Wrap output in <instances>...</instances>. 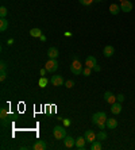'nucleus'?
<instances>
[{
  "instance_id": "4be33fe9",
  "label": "nucleus",
  "mask_w": 135,
  "mask_h": 150,
  "mask_svg": "<svg viewBox=\"0 0 135 150\" xmlns=\"http://www.w3.org/2000/svg\"><path fill=\"white\" fill-rule=\"evenodd\" d=\"M96 138L99 141H104V139H107V133H104L103 130H101L100 133H97L96 134Z\"/></svg>"
},
{
  "instance_id": "423d86ee",
  "label": "nucleus",
  "mask_w": 135,
  "mask_h": 150,
  "mask_svg": "<svg viewBox=\"0 0 135 150\" xmlns=\"http://www.w3.org/2000/svg\"><path fill=\"white\" fill-rule=\"evenodd\" d=\"M104 100H105V103H108V104H114V103H116V96H115L112 92L107 91L104 93Z\"/></svg>"
},
{
  "instance_id": "f257e3e1",
  "label": "nucleus",
  "mask_w": 135,
  "mask_h": 150,
  "mask_svg": "<svg viewBox=\"0 0 135 150\" xmlns=\"http://www.w3.org/2000/svg\"><path fill=\"white\" fill-rule=\"evenodd\" d=\"M107 119L108 118H107V115H105V112H96V114L92 116V122H93L100 130H104L107 127V126H105Z\"/></svg>"
},
{
  "instance_id": "0eeeda50",
  "label": "nucleus",
  "mask_w": 135,
  "mask_h": 150,
  "mask_svg": "<svg viewBox=\"0 0 135 150\" xmlns=\"http://www.w3.org/2000/svg\"><path fill=\"white\" fill-rule=\"evenodd\" d=\"M120 10L123 11V12H131V11H132V3H131V1H128V0L122 1Z\"/></svg>"
},
{
  "instance_id": "c756f323",
  "label": "nucleus",
  "mask_w": 135,
  "mask_h": 150,
  "mask_svg": "<svg viewBox=\"0 0 135 150\" xmlns=\"http://www.w3.org/2000/svg\"><path fill=\"white\" fill-rule=\"evenodd\" d=\"M6 68H7L6 62H4V61H1V62H0V69H1V70H6Z\"/></svg>"
},
{
  "instance_id": "393cba45",
  "label": "nucleus",
  "mask_w": 135,
  "mask_h": 150,
  "mask_svg": "<svg viewBox=\"0 0 135 150\" xmlns=\"http://www.w3.org/2000/svg\"><path fill=\"white\" fill-rule=\"evenodd\" d=\"M80 4H83V6H90V4L93 3V0H78Z\"/></svg>"
},
{
  "instance_id": "39448f33",
  "label": "nucleus",
  "mask_w": 135,
  "mask_h": 150,
  "mask_svg": "<svg viewBox=\"0 0 135 150\" xmlns=\"http://www.w3.org/2000/svg\"><path fill=\"white\" fill-rule=\"evenodd\" d=\"M50 83H52L54 87H61L62 84H65V80H64L62 76L57 74V76H52V79H50Z\"/></svg>"
},
{
  "instance_id": "ddd939ff",
  "label": "nucleus",
  "mask_w": 135,
  "mask_h": 150,
  "mask_svg": "<svg viewBox=\"0 0 135 150\" xmlns=\"http://www.w3.org/2000/svg\"><path fill=\"white\" fill-rule=\"evenodd\" d=\"M103 53H104V56H105V57H112V56H114V53H115V47H114V46H111V45H108V46H105V47H104Z\"/></svg>"
},
{
  "instance_id": "9d476101",
  "label": "nucleus",
  "mask_w": 135,
  "mask_h": 150,
  "mask_svg": "<svg viewBox=\"0 0 135 150\" xmlns=\"http://www.w3.org/2000/svg\"><path fill=\"white\" fill-rule=\"evenodd\" d=\"M62 141H64V145H65L66 149H72V147L76 145V141L73 139V138H70V137H68V135H66Z\"/></svg>"
},
{
  "instance_id": "2f4dec72",
  "label": "nucleus",
  "mask_w": 135,
  "mask_h": 150,
  "mask_svg": "<svg viewBox=\"0 0 135 150\" xmlns=\"http://www.w3.org/2000/svg\"><path fill=\"white\" fill-rule=\"evenodd\" d=\"M64 125H65V126H69V125H70V120H68V119H65V120H64Z\"/></svg>"
},
{
  "instance_id": "a878e982",
  "label": "nucleus",
  "mask_w": 135,
  "mask_h": 150,
  "mask_svg": "<svg viewBox=\"0 0 135 150\" xmlns=\"http://www.w3.org/2000/svg\"><path fill=\"white\" fill-rule=\"evenodd\" d=\"M90 70H92L90 68L85 67V68L83 69V74H84V76H90Z\"/></svg>"
},
{
  "instance_id": "72a5a7b5",
  "label": "nucleus",
  "mask_w": 135,
  "mask_h": 150,
  "mask_svg": "<svg viewBox=\"0 0 135 150\" xmlns=\"http://www.w3.org/2000/svg\"><path fill=\"white\" fill-rule=\"evenodd\" d=\"M93 69H95V70H96V72H100V67H99V65H96V67H95V68H93Z\"/></svg>"
},
{
  "instance_id": "5701e85b",
  "label": "nucleus",
  "mask_w": 135,
  "mask_h": 150,
  "mask_svg": "<svg viewBox=\"0 0 135 150\" xmlns=\"http://www.w3.org/2000/svg\"><path fill=\"white\" fill-rule=\"evenodd\" d=\"M7 118H8V115H7L6 108H1V119H3V125H7V122H6V119Z\"/></svg>"
},
{
  "instance_id": "c9c22d12",
  "label": "nucleus",
  "mask_w": 135,
  "mask_h": 150,
  "mask_svg": "<svg viewBox=\"0 0 135 150\" xmlns=\"http://www.w3.org/2000/svg\"><path fill=\"white\" fill-rule=\"evenodd\" d=\"M119 1H124V0H119Z\"/></svg>"
},
{
  "instance_id": "f03ea898",
  "label": "nucleus",
  "mask_w": 135,
  "mask_h": 150,
  "mask_svg": "<svg viewBox=\"0 0 135 150\" xmlns=\"http://www.w3.org/2000/svg\"><path fill=\"white\" fill-rule=\"evenodd\" d=\"M70 70H72L73 74H83V65H81V62L78 61L77 57L73 58V62L70 65Z\"/></svg>"
},
{
  "instance_id": "f8f14e48",
  "label": "nucleus",
  "mask_w": 135,
  "mask_h": 150,
  "mask_svg": "<svg viewBox=\"0 0 135 150\" xmlns=\"http://www.w3.org/2000/svg\"><path fill=\"white\" fill-rule=\"evenodd\" d=\"M105 126H107V129L114 130V129H116V126H118V120H116L115 118H108Z\"/></svg>"
},
{
  "instance_id": "1a4fd4ad",
  "label": "nucleus",
  "mask_w": 135,
  "mask_h": 150,
  "mask_svg": "<svg viewBox=\"0 0 135 150\" xmlns=\"http://www.w3.org/2000/svg\"><path fill=\"white\" fill-rule=\"evenodd\" d=\"M84 138H85V139H87V142H95V141L97 139L96 138V134L93 133V131H90V130H87V131H85V134H84Z\"/></svg>"
},
{
  "instance_id": "f704fd0d",
  "label": "nucleus",
  "mask_w": 135,
  "mask_h": 150,
  "mask_svg": "<svg viewBox=\"0 0 135 150\" xmlns=\"http://www.w3.org/2000/svg\"><path fill=\"white\" fill-rule=\"evenodd\" d=\"M93 1H96V3H100V1H103V0H93Z\"/></svg>"
},
{
  "instance_id": "a211bd4d",
  "label": "nucleus",
  "mask_w": 135,
  "mask_h": 150,
  "mask_svg": "<svg viewBox=\"0 0 135 150\" xmlns=\"http://www.w3.org/2000/svg\"><path fill=\"white\" fill-rule=\"evenodd\" d=\"M7 28H8V21L6 18H1V21H0V31L3 33V31H6Z\"/></svg>"
},
{
  "instance_id": "bb28decb",
  "label": "nucleus",
  "mask_w": 135,
  "mask_h": 150,
  "mask_svg": "<svg viewBox=\"0 0 135 150\" xmlns=\"http://www.w3.org/2000/svg\"><path fill=\"white\" fill-rule=\"evenodd\" d=\"M73 85H74L73 80H68V81H65V87H66V88H73Z\"/></svg>"
},
{
  "instance_id": "7ed1b4c3",
  "label": "nucleus",
  "mask_w": 135,
  "mask_h": 150,
  "mask_svg": "<svg viewBox=\"0 0 135 150\" xmlns=\"http://www.w3.org/2000/svg\"><path fill=\"white\" fill-rule=\"evenodd\" d=\"M53 135L56 139H64L66 137V130L61 126H56L54 129H53Z\"/></svg>"
},
{
  "instance_id": "6ab92c4d",
  "label": "nucleus",
  "mask_w": 135,
  "mask_h": 150,
  "mask_svg": "<svg viewBox=\"0 0 135 150\" xmlns=\"http://www.w3.org/2000/svg\"><path fill=\"white\" fill-rule=\"evenodd\" d=\"M90 149L92 150H101L103 149V145H101V141H95V142H92V145H90Z\"/></svg>"
},
{
  "instance_id": "b1692460",
  "label": "nucleus",
  "mask_w": 135,
  "mask_h": 150,
  "mask_svg": "<svg viewBox=\"0 0 135 150\" xmlns=\"http://www.w3.org/2000/svg\"><path fill=\"white\" fill-rule=\"evenodd\" d=\"M7 14H8V11H7V8H6V7L0 8V16H1V18H6V16H7Z\"/></svg>"
},
{
  "instance_id": "2eb2a0df",
  "label": "nucleus",
  "mask_w": 135,
  "mask_h": 150,
  "mask_svg": "<svg viewBox=\"0 0 135 150\" xmlns=\"http://www.w3.org/2000/svg\"><path fill=\"white\" fill-rule=\"evenodd\" d=\"M33 149L34 150H45L46 149V143L43 141H37V142L33 145Z\"/></svg>"
},
{
  "instance_id": "f3484780",
  "label": "nucleus",
  "mask_w": 135,
  "mask_h": 150,
  "mask_svg": "<svg viewBox=\"0 0 135 150\" xmlns=\"http://www.w3.org/2000/svg\"><path fill=\"white\" fill-rule=\"evenodd\" d=\"M110 12H111L112 15H118L119 12H120V7H119L116 3L111 4V6H110Z\"/></svg>"
},
{
  "instance_id": "aec40b11",
  "label": "nucleus",
  "mask_w": 135,
  "mask_h": 150,
  "mask_svg": "<svg viewBox=\"0 0 135 150\" xmlns=\"http://www.w3.org/2000/svg\"><path fill=\"white\" fill-rule=\"evenodd\" d=\"M30 35L34 37V38H39V37L42 35L41 28H31V30H30Z\"/></svg>"
},
{
  "instance_id": "c85d7f7f",
  "label": "nucleus",
  "mask_w": 135,
  "mask_h": 150,
  "mask_svg": "<svg viewBox=\"0 0 135 150\" xmlns=\"http://www.w3.org/2000/svg\"><path fill=\"white\" fill-rule=\"evenodd\" d=\"M124 100V96H123V95H118V96H116V101H119V103H122V101Z\"/></svg>"
},
{
  "instance_id": "473e14b6",
  "label": "nucleus",
  "mask_w": 135,
  "mask_h": 150,
  "mask_svg": "<svg viewBox=\"0 0 135 150\" xmlns=\"http://www.w3.org/2000/svg\"><path fill=\"white\" fill-rule=\"evenodd\" d=\"M39 38H41V41H43V42H45V41H46V37H45V35H43V34H42V35H41V37H39Z\"/></svg>"
},
{
  "instance_id": "20e7f679",
  "label": "nucleus",
  "mask_w": 135,
  "mask_h": 150,
  "mask_svg": "<svg viewBox=\"0 0 135 150\" xmlns=\"http://www.w3.org/2000/svg\"><path fill=\"white\" fill-rule=\"evenodd\" d=\"M45 68L47 72H56L58 69V61L56 58H50L47 62L45 64Z\"/></svg>"
},
{
  "instance_id": "9b49d317",
  "label": "nucleus",
  "mask_w": 135,
  "mask_h": 150,
  "mask_svg": "<svg viewBox=\"0 0 135 150\" xmlns=\"http://www.w3.org/2000/svg\"><path fill=\"white\" fill-rule=\"evenodd\" d=\"M111 112L114 114V115H118V114H120L122 112V104L119 103V101H116V103L111 104Z\"/></svg>"
},
{
  "instance_id": "7c9ffc66",
  "label": "nucleus",
  "mask_w": 135,
  "mask_h": 150,
  "mask_svg": "<svg viewBox=\"0 0 135 150\" xmlns=\"http://www.w3.org/2000/svg\"><path fill=\"white\" fill-rule=\"evenodd\" d=\"M46 72H47V70H46V68H43V69H41V76H45V74H46Z\"/></svg>"
},
{
  "instance_id": "4468645a",
  "label": "nucleus",
  "mask_w": 135,
  "mask_h": 150,
  "mask_svg": "<svg viewBox=\"0 0 135 150\" xmlns=\"http://www.w3.org/2000/svg\"><path fill=\"white\" fill-rule=\"evenodd\" d=\"M85 142H87V139L83 138V137H80V138H77L76 139V145H74V146H76L77 149L83 150V149H85Z\"/></svg>"
},
{
  "instance_id": "dca6fc26",
  "label": "nucleus",
  "mask_w": 135,
  "mask_h": 150,
  "mask_svg": "<svg viewBox=\"0 0 135 150\" xmlns=\"http://www.w3.org/2000/svg\"><path fill=\"white\" fill-rule=\"evenodd\" d=\"M58 49L57 47H50V49L47 50V56H49V58H57L58 57Z\"/></svg>"
},
{
  "instance_id": "cd10ccee",
  "label": "nucleus",
  "mask_w": 135,
  "mask_h": 150,
  "mask_svg": "<svg viewBox=\"0 0 135 150\" xmlns=\"http://www.w3.org/2000/svg\"><path fill=\"white\" fill-rule=\"evenodd\" d=\"M6 77H7V73H6V70H1V73H0V80L4 81V80H6Z\"/></svg>"
},
{
  "instance_id": "412c9836",
  "label": "nucleus",
  "mask_w": 135,
  "mask_h": 150,
  "mask_svg": "<svg viewBox=\"0 0 135 150\" xmlns=\"http://www.w3.org/2000/svg\"><path fill=\"white\" fill-rule=\"evenodd\" d=\"M49 83H50V80H47L46 77H41V79H39V83H38V84H39V87H41V88H45Z\"/></svg>"
},
{
  "instance_id": "6e6552de",
  "label": "nucleus",
  "mask_w": 135,
  "mask_h": 150,
  "mask_svg": "<svg viewBox=\"0 0 135 150\" xmlns=\"http://www.w3.org/2000/svg\"><path fill=\"white\" fill-rule=\"evenodd\" d=\"M96 65H97L96 58H95L93 56H88V57H87V59H85V67L90 68V69H93V68L96 67Z\"/></svg>"
}]
</instances>
